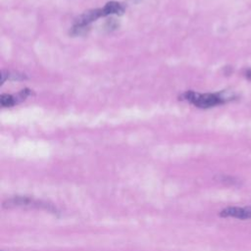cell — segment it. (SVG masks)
<instances>
[{"mask_svg":"<svg viewBox=\"0 0 251 251\" xmlns=\"http://www.w3.org/2000/svg\"><path fill=\"white\" fill-rule=\"evenodd\" d=\"M183 99L189 101L193 105H195L198 108H211L216 105L222 104L227 100L230 99V97L224 95V92L222 93H197L194 91H186L182 95Z\"/></svg>","mask_w":251,"mask_h":251,"instance_id":"1","label":"cell"},{"mask_svg":"<svg viewBox=\"0 0 251 251\" xmlns=\"http://www.w3.org/2000/svg\"><path fill=\"white\" fill-rule=\"evenodd\" d=\"M43 207L46 208L48 210H53V208H51V206L49 204L46 203H40L37 201H34L33 199H30L28 197H23V196H19V197H15V198H11L9 200H7L6 202H4L3 207L5 208H15V207Z\"/></svg>","mask_w":251,"mask_h":251,"instance_id":"2","label":"cell"},{"mask_svg":"<svg viewBox=\"0 0 251 251\" xmlns=\"http://www.w3.org/2000/svg\"><path fill=\"white\" fill-rule=\"evenodd\" d=\"M223 218H235L239 220L251 219V206L247 207H227L220 212Z\"/></svg>","mask_w":251,"mask_h":251,"instance_id":"3","label":"cell"},{"mask_svg":"<svg viewBox=\"0 0 251 251\" xmlns=\"http://www.w3.org/2000/svg\"><path fill=\"white\" fill-rule=\"evenodd\" d=\"M100 17H104L103 10L102 9H95L91 11H87L84 14H82L80 17L77 18L75 25L76 26H86L91 22L97 20Z\"/></svg>","mask_w":251,"mask_h":251,"instance_id":"4","label":"cell"},{"mask_svg":"<svg viewBox=\"0 0 251 251\" xmlns=\"http://www.w3.org/2000/svg\"><path fill=\"white\" fill-rule=\"evenodd\" d=\"M103 14L104 16H108V15H122L125 11V7L116 1H111L108 2L103 8Z\"/></svg>","mask_w":251,"mask_h":251,"instance_id":"5","label":"cell"},{"mask_svg":"<svg viewBox=\"0 0 251 251\" xmlns=\"http://www.w3.org/2000/svg\"><path fill=\"white\" fill-rule=\"evenodd\" d=\"M26 78L24 74L20 73H10V72H1V83H3L6 79H12V80H23Z\"/></svg>","mask_w":251,"mask_h":251,"instance_id":"6","label":"cell"},{"mask_svg":"<svg viewBox=\"0 0 251 251\" xmlns=\"http://www.w3.org/2000/svg\"><path fill=\"white\" fill-rule=\"evenodd\" d=\"M0 103L2 107H11L18 102H17L16 96H13L10 94H2L0 98Z\"/></svg>","mask_w":251,"mask_h":251,"instance_id":"7","label":"cell"},{"mask_svg":"<svg viewBox=\"0 0 251 251\" xmlns=\"http://www.w3.org/2000/svg\"><path fill=\"white\" fill-rule=\"evenodd\" d=\"M244 76H245L247 79L251 80V69H247V70L244 71Z\"/></svg>","mask_w":251,"mask_h":251,"instance_id":"8","label":"cell"}]
</instances>
